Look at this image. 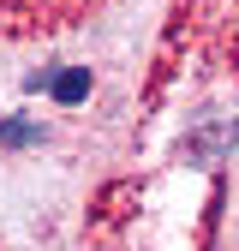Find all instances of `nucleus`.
<instances>
[{"label": "nucleus", "instance_id": "obj_1", "mask_svg": "<svg viewBox=\"0 0 239 251\" xmlns=\"http://www.w3.org/2000/svg\"><path fill=\"white\" fill-rule=\"evenodd\" d=\"M84 90H90V72H66V78H54V96H60V102H78Z\"/></svg>", "mask_w": 239, "mask_h": 251}, {"label": "nucleus", "instance_id": "obj_2", "mask_svg": "<svg viewBox=\"0 0 239 251\" xmlns=\"http://www.w3.org/2000/svg\"><path fill=\"white\" fill-rule=\"evenodd\" d=\"M24 138H30V126H24V120H12V126H0V144H24Z\"/></svg>", "mask_w": 239, "mask_h": 251}]
</instances>
